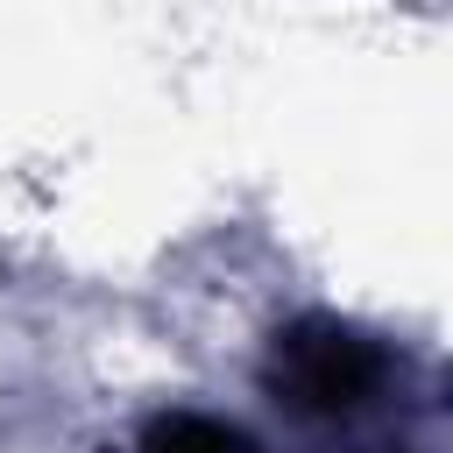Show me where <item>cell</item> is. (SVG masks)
<instances>
[{
    "mask_svg": "<svg viewBox=\"0 0 453 453\" xmlns=\"http://www.w3.org/2000/svg\"><path fill=\"white\" fill-rule=\"evenodd\" d=\"M382 382H389L382 340H368L361 326L326 319V311L276 326V340L262 354V389L297 418H347V411L375 403Z\"/></svg>",
    "mask_w": 453,
    "mask_h": 453,
    "instance_id": "obj_1",
    "label": "cell"
},
{
    "mask_svg": "<svg viewBox=\"0 0 453 453\" xmlns=\"http://www.w3.org/2000/svg\"><path fill=\"white\" fill-rule=\"evenodd\" d=\"M127 453H255V439L226 418H205V411H170L156 425H142V439Z\"/></svg>",
    "mask_w": 453,
    "mask_h": 453,
    "instance_id": "obj_2",
    "label": "cell"
}]
</instances>
